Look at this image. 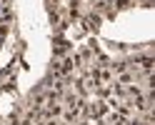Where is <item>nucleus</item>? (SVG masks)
Returning <instances> with one entry per match:
<instances>
[{
    "label": "nucleus",
    "instance_id": "obj_1",
    "mask_svg": "<svg viewBox=\"0 0 155 125\" xmlns=\"http://www.w3.org/2000/svg\"><path fill=\"white\" fill-rule=\"evenodd\" d=\"M85 113H88V115H90V118H95V120H100V118H103V115H105V113H108V105H105L103 100H95V103L90 105V108H85Z\"/></svg>",
    "mask_w": 155,
    "mask_h": 125
}]
</instances>
